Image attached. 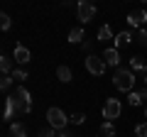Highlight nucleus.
<instances>
[{
  "label": "nucleus",
  "instance_id": "nucleus-1",
  "mask_svg": "<svg viewBox=\"0 0 147 137\" xmlns=\"http://www.w3.org/2000/svg\"><path fill=\"white\" fill-rule=\"evenodd\" d=\"M135 81H137V74L132 68H115V74H113V86H115L118 91H125V93L132 91Z\"/></svg>",
  "mask_w": 147,
  "mask_h": 137
},
{
  "label": "nucleus",
  "instance_id": "nucleus-2",
  "mask_svg": "<svg viewBox=\"0 0 147 137\" xmlns=\"http://www.w3.org/2000/svg\"><path fill=\"white\" fill-rule=\"evenodd\" d=\"M12 98H15L17 113L27 115V113L32 110V98H30V91H27L25 86H17V88H15V93H12Z\"/></svg>",
  "mask_w": 147,
  "mask_h": 137
},
{
  "label": "nucleus",
  "instance_id": "nucleus-3",
  "mask_svg": "<svg viewBox=\"0 0 147 137\" xmlns=\"http://www.w3.org/2000/svg\"><path fill=\"white\" fill-rule=\"evenodd\" d=\"M47 122H49V127L52 130H66V125H69V118L64 115V110L61 108H49L47 110Z\"/></svg>",
  "mask_w": 147,
  "mask_h": 137
},
{
  "label": "nucleus",
  "instance_id": "nucleus-4",
  "mask_svg": "<svg viewBox=\"0 0 147 137\" xmlns=\"http://www.w3.org/2000/svg\"><path fill=\"white\" fill-rule=\"evenodd\" d=\"M120 113H123V105H120V100H118V98H108V100H105L103 118H105L108 122H113L115 118H120Z\"/></svg>",
  "mask_w": 147,
  "mask_h": 137
},
{
  "label": "nucleus",
  "instance_id": "nucleus-5",
  "mask_svg": "<svg viewBox=\"0 0 147 137\" xmlns=\"http://www.w3.org/2000/svg\"><path fill=\"white\" fill-rule=\"evenodd\" d=\"M76 15H79L81 22H91L93 15H96V5L88 3V0H79V3H76Z\"/></svg>",
  "mask_w": 147,
  "mask_h": 137
},
{
  "label": "nucleus",
  "instance_id": "nucleus-6",
  "mask_svg": "<svg viewBox=\"0 0 147 137\" xmlns=\"http://www.w3.org/2000/svg\"><path fill=\"white\" fill-rule=\"evenodd\" d=\"M84 64H86V68H88L93 76H103L105 74V61L100 56H96V54H88V56L84 59Z\"/></svg>",
  "mask_w": 147,
  "mask_h": 137
},
{
  "label": "nucleus",
  "instance_id": "nucleus-7",
  "mask_svg": "<svg viewBox=\"0 0 147 137\" xmlns=\"http://www.w3.org/2000/svg\"><path fill=\"white\" fill-rule=\"evenodd\" d=\"M15 64H20V66H25V64H30V59H32V54H30V49L25 47V44H15Z\"/></svg>",
  "mask_w": 147,
  "mask_h": 137
},
{
  "label": "nucleus",
  "instance_id": "nucleus-8",
  "mask_svg": "<svg viewBox=\"0 0 147 137\" xmlns=\"http://www.w3.org/2000/svg\"><path fill=\"white\" fill-rule=\"evenodd\" d=\"M145 22H147V12L145 10H132L130 15H127V25L130 27H145Z\"/></svg>",
  "mask_w": 147,
  "mask_h": 137
},
{
  "label": "nucleus",
  "instance_id": "nucleus-9",
  "mask_svg": "<svg viewBox=\"0 0 147 137\" xmlns=\"http://www.w3.org/2000/svg\"><path fill=\"white\" fill-rule=\"evenodd\" d=\"M103 61H105V66H115L118 68V64H120V54H118V49L115 47L105 49V52H103Z\"/></svg>",
  "mask_w": 147,
  "mask_h": 137
},
{
  "label": "nucleus",
  "instance_id": "nucleus-10",
  "mask_svg": "<svg viewBox=\"0 0 147 137\" xmlns=\"http://www.w3.org/2000/svg\"><path fill=\"white\" fill-rule=\"evenodd\" d=\"M17 113V105H15V98L12 95H5V108H3V120H10L12 115Z\"/></svg>",
  "mask_w": 147,
  "mask_h": 137
},
{
  "label": "nucleus",
  "instance_id": "nucleus-11",
  "mask_svg": "<svg viewBox=\"0 0 147 137\" xmlns=\"http://www.w3.org/2000/svg\"><path fill=\"white\" fill-rule=\"evenodd\" d=\"M113 42H115V49H118V47H127V44L132 42V32H127V30H125V32H118Z\"/></svg>",
  "mask_w": 147,
  "mask_h": 137
},
{
  "label": "nucleus",
  "instance_id": "nucleus-12",
  "mask_svg": "<svg viewBox=\"0 0 147 137\" xmlns=\"http://www.w3.org/2000/svg\"><path fill=\"white\" fill-rule=\"evenodd\" d=\"M130 68H132V71H135V74H145V71H147V64H145V59H142V56H132L130 59Z\"/></svg>",
  "mask_w": 147,
  "mask_h": 137
},
{
  "label": "nucleus",
  "instance_id": "nucleus-13",
  "mask_svg": "<svg viewBox=\"0 0 147 137\" xmlns=\"http://www.w3.org/2000/svg\"><path fill=\"white\" fill-rule=\"evenodd\" d=\"M57 79L61 81V83H69V81L74 79V74H71V68H69L66 64H61V66L57 68Z\"/></svg>",
  "mask_w": 147,
  "mask_h": 137
},
{
  "label": "nucleus",
  "instance_id": "nucleus-14",
  "mask_svg": "<svg viewBox=\"0 0 147 137\" xmlns=\"http://www.w3.org/2000/svg\"><path fill=\"white\" fill-rule=\"evenodd\" d=\"M84 37H86L84 27H74V30L69 32V42H71V44H76V42H81V44H84Z\"/></svg>",
  "mask_w": 147,
  "mask_h": 137
},
{
  "label": "nucleus",
  "instance_id": "nucleus-15",
  "mask_svg": "<svg viewBox=\"0 0 147 137\" xmlns=\"http://www.w3.org/2000/svg\"><path fill=\"white\" fill-rule=\"evenodd\" d=\"M96 39H98V42H108V39H113V30H110L108 25H103L98 30V34H96Z\"/></svg>",
  "mask_w": 147,
  "mask_h": 137
},
{
  "label": "nucleus",
  "instance_id": "nucleus-16",
  "mask_svg": "<svg viewBox=\"0 0 147 137\" xmlns=\"http://www.w3.org/2000/svg\"><path fill=\"white\" fill-rule=\"evenodd\" d=\"M10 135L12 137H27V130H25L22 122H12V125H10Z\"/></svg>",
  "mask_w": 147,
  "mask_h": 137
},
{
  "label": "nucleus",
  "instance_id": "nucleus-17",
  "mask_svg": "<svg viewBox=\"0 0 147 137\" xmlns=\"http://www.w3.org/2000/svg\"><path fill=\"white\" fill-rule=\"evenodd\" d=\"M0 71H3V76H12V59L7 56L0 59Z\"/></svg>",
  "mask_w": 147,
  "mask_h": 137
},
{
  "label": "nucleus",
  "instance_id": "nucleus-18",
  "mask_svg": "<svg viewBox=\"0 0 147 137\" xmlns=\"http://www.w3.org/2000/svg\"><path fill=\"white\" fill-rule=\"evenodd\" d=\"M100 137H115V125L105 120L103 125H100Z\"/></svg>",
  "mask_w": 147,
  "mask_h": 137
},
{
  "label": "nucleus",
  "instance_id": "nucleus-19",
  "mask_svg": "<svg viewBox=\"0 0 147 137\" xmlns=\"http://www.w3.org/2000/svg\"><path fill=\"white\" fill-rule=\"evenodd\" d=\"M127 103H130L132 108H135V105H142V98H140V93L130 91V93H127Z\"/></svg>",
  "mask_w": 147,
  "mask_h": 137
},
{
  "label": "nucleus",
  "instance_id": "nucleus-20",
  "mask_svg": "<svg viewBox=\"0 0 147 137\" xmlns=\"http://www.w3.org/2000/svg\"><path fill=\"white\" fill-rule=\"evenodd\" d=\"M0 27H3L5 32L12 27V20H10V15H7V12H3V15H0Z\"/></svg>",
  "mask_w": 147,
  "mask_h": 137
},
{
  "label": "nucleus",
  "instance_id": "nucleus-21",
  "mask_svg": "<svg viewBox=\"0 0 147 137\" xmlns=\"http://www.w3.org/2000/svg\"><path fill=\"white\" fill-rule=\"evenodd\" d=\"M69 122H74V125H84V122H86V115H84V113H74V115L69 118Z\"/></svg>",
  "mask_w": 147,
  "mask_h": 137
},
{
  "label": "nucleus",
  "instance_id": "nucleus-22",
  "mask_svg": "<svg viewBox=\"0 0 147 137\" xmlns=\"http://www.w3.org/2000/svg\"><path fill=\"white\" fill-rule=\"evenodd\" d=\"M12 79L22 83V81H27V71H25V68H15V71H12Z\"/></svg>",
  "mask_w": 147,
  "mask_h": 137
},
{
  "label": "nucleus",
  "instance_id": "nucleus-23",
  "mask_svg": "<svg viewBox=\"0 0 147 137\" xmlns=\"http://www.w3.org/2000/svg\"><path fill=\"white\" fill-rule=\"evenodd\" d=\"M12 86V76H3V81H0V88H3V93H7Z\"/></svg>",
  "mask_w": 147,
  "mask_h": 137
},
{
  "label": "nucleus",
  "instance_id": "nucleus-24",
  "mask_svg": "<svg viewBox=\"0 0 147 137\" xmlns=\"http://www.w3.org/2000/svg\"><path fill=\"white\" fill-rule=\"evenodd\" d=\"M137 42H140V44H145V47H147V30H145V27H142V30H137Z\"/></svg>",
  "mask_w": 147,
  "mask_h": 137
},
{
  "label": "nucleus",
  "instance_id": "nucleus-25",
  "mask_svg": "<svg viewBox=\"0 0 147 137\" xmlns=\"http://www.w3.org/2000/svg\"><path fill=\"white\" fill-rule=\"evenodd\" d=\"M135 135L137 137H147V122H140V125L135 127Z\"/></svg>",
  "mask_w": 147,
  "mask_h": 137
},
{
  "label": "nucleus",
  "instance_id": "nucleus-26",
  "mask_svg": "<svg viewBox=\"0 0 147 137\" xmlns=\"http://www.w3.org/2000/svg\"><path fill=\"white\" fill-rule=\"evenodd\" d=\"M39 137H57V130L47 127V130H42V132H39Z\"/></svg>",
  "mask_w": 147,
  "mask_h": 137
},
{
  "label": "nucleus",
  "instance_id": "nucleus-27",
  "mask_svg": "<svg viewBox=\"0 0 147 137\" xmlns=\"http://www.w3.org/2000/svg\"><path fill=\"white\" fill-rule=\"evenodd\" d=\"M96 42H98V39H96ZM81 49H84V52H91V49H93V42H91V39H84Z\"/></svg>",
  "mask_w": 147,
  "mask_h": 137
},
{
  "label": "nucleus",
  "instance_id": "nucleus-28",
  "mask_svg": "<svg viewBox=\"0 0 147 137\" xmlns=\"http://www.w3.org/2000/svg\"><path fill=\"white\" fill-rule=\"evenodd\" d=\"M57 137H74V135H71L69 130H59V132H57Z\"/></svg>",
  "mask_w": 147,
  "mask_h": 137
},
{
  "label": "nucleus",
  "instance_id": "nucleus-29",
  "mask_svg": "<svg viewBox=\"0 0 147 137\" xmlns=\"http://www.w3.org/2000/svg\"><path fill=\"white\" fill-rule=\"evenodd\" d=\"M140 98H142V103H147V88L140 91Z\"/></svg>",
  "mask_w": 147,
  "mask_h": 137
},
{
  "label": "nucleus",
  "instance_id": "nucleus-30",
  "mask_svg": "<svg viewBox=\"0 0 147 137\" xmlns=\"http://www.w3.org/2000/svg\"><path fill=\"white\" fill-rule=\"evenodd\" d=\"M140 79H142V81H145V86H147V71H145V74H142V76H140Z\"/></svg>",
  "mask_w": 147,
  "mask_h": 137
},
{
  "label": "nucleus",
  "instance_id": "nucleus-31",
  "mask_svg": "<svg viewBox=\"0 0 147 137\" xmlns=\"http://www.w3.org/2000/svg\"><path fill=\"white\" fill-rule=\"evenodd\" d=\"M145 118H147V105H145Z\"/></svg>",
  "mask_w": 147,
  "mask_h": 137
}]
</instances>
